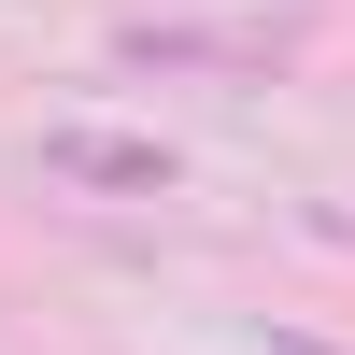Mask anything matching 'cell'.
<instances>
[{
  "instance_id": "6da1fadb",
  "label": "cell",
  "mask_w": 355,
  "mask_h": 355,
  "mask_svg": "<svg viewBox=\"0 0 355 355\" xmlns=\"http://www.w3.org/2000/svg\"><path fill=\"white\" fill-rule=\"evenodd\" d=\"M114 57L171 71V85H270L299 57V28L284 15H142V28H114Z\"/></svg>"
},
{
  "instance_id": "3957f363",
  "label": "cell",
  "mask_w": 355,
  "mask_h": 355,
  "mask_svg": "<svg viewBox=\"0 0 355 355\" xmlns=\"http://www.w3.org/2000/svg\"><path fill=\"white\" fill-rule=\"evenodd\" d=\"M270 355H327V341H270Z\"/></svg>"
},
{
  "instance_id": "7a4b0ae2",
  "label": "cell",
  "mask_w": 355,
  "mask_h": 355,
  "mask_svg": "<svg viewBox=\"0 0 355 355\" xmlns=\"http://www.w3.org/2000/svg\"><path fill=\"white\" fill-rule=\"evenodd\" d=\"M28 157H43V185H85V199H171V142H142V128H85V114H57Z\"/></svg>"
}]
</instances>
